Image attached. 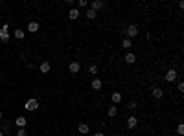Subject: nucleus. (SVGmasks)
<instances>
[{"instance_id":"f257e3e1","label":"nucleus","mask_w":184,"mask_h":136,"mask_svg":"<svg viewBox=\"0 0 184 136\" xmlns=\"http://www.w3.org/2000/svg\"><path fill=\"white\" fill-rule=\"evenodd\" d=\"M24 109H26V110H29V112L37 110V109H39V101H37L35 98H29V99H26V103H24Z\"/></svg>"},{"instance_id":"f03ea898","label":"nucleus","mask_w":184,"mask_h":136,"mask_svg":"<svg viewBox=\"0 0 184 136\" xmlns=\"http://www.w3.org/2000/svg\"><path fill=\"white\" fill-rule=\"evenodd\" d=\"M177 77H179V72H177L175 68H171V70H167V72H166V75H164V79H166L167 83H173V81H175Z\"/></svg>"},{"instance_id":"7ed1b4c3","label":"nucleus","mask_w":184,"mask_h":136,"mask_svg":"<svg viewBox=\"0 0 184 136\" xmlns=\"http://www.w3.org/2000/svg\"><path fill=\"white\" fill-rule=\"evenodd\" d=\"M0 41H2V42L9 41V26L8 24H4L2 28H0Z\"/></svg>"},{"instance_id":"20e7f679","label":"nucleus","mask_w":184,"mask_h":136,"mask_svg":"<svg viewBox=\"0 0 184 136\" xmlns=\"http://www.w3.org/2000/svg\"><path fill=\"white\" fill-rule=\"evenodd\" d=\"M125 33H127V39H133V37L138 35V28H136L134 24H129V26L125 28Z\"/></svg>"},{"instance_id":"39448f33","label":"nucleus","mask_w":184,"mask_h":136,"mask_svg":"<svg viewBox=\"0 0 184 136\" xmlns=\"http://www.w3.org/2000/svg\"><path fill=\"white\" fill-rule=\"evenodd\" d=\"M151 96L155 98V99H160V98L164 96V90H162L160 86H151Z\"/></svg>"},{"instance_id":"423d86ee","label":"nucleus","mask_w":184,"mask_h":136,"mask_svg":"<svg viewBox=\"0 0 184 136\" xmlns=\"http://www.w3.org/2000/svg\"><path fill=\"white\" fill-rule=\"evenodd\" d=\"M136 125H138V118H136V116H129V118H127V129L133 131Z\"/></svg>"},{"instance_id":"0eeeda50","label":"nucleus","mask_w":184,"mask_h":136,"mask_svg":"<svg viewBox=\"0 0 184 136\" xmlns=\"http://www.w3.org/2000/svg\"><path fill=\"white\" fill-rule=\"evenodd\" d=\"M68 70H70L72 74H78V72L81 70V65H79V61H72V63H70V66H68Z\"/></svg>"},{"instance_id":"6e6552de","label":"nucleus","mask_w":184,"mask_h":136,"mask_svg":"<svg viewBox=\"0 0 184 136\" xmlns=\"http://www.w3.org/2000/svg\"><path fill=\"white\" fill-rule=\"evenodd\" d=\"M124 61H125L127 65H133V63L136 61V55H134L133 52H127V53H125V57H124Z\"/></svg>"},{"instance_id":"1a4fd4ad","label":"nucleus","mask_w":184,"mask_h":136,"mask_svg":"<svg viewBox=\"0 0 184 136\" xmlns=\"http://www.w3.org/2000/svg\"><path fill=\"white\" fill-rule=\"evenodd\" d=\"M103 6H105V4L101 2V0H94V2H92V4H90V9H94V11L98 13V11H100V9L103 8Z\"/></svg>"},{"instance_id":"9d476101","label":"nucleus","mask_w":184,"mask_h":136,"mask_svg":"<svg viewBox=\"0 0 184 136\" xmlns=\"http://www.w3.org/2000/svg\"><path fill=\"white\" fill-rule=\"evenodd\" d=\"M26 29H28L29 33H37V32H39V22H29Z\"/></svg>"},{"instance_id":"9b49d317","label":"nucleus","mask_w":184,"mask_h":136,"mask_svg":"<svg viewBox=\"0 0 184 136\" xmlns=\"http://www.w3.org/2000/svg\"><path fill=\"white\" fill-rule=\"evenodd\" d=\"M15 125H17L19 129H24L26 127V118L24 116H19L17 119H15Z\"/></svg>"},{"instance_id":"f8f14e48","label":"nucleus","mask_w":184,"mask_h":136,"mask_svg":"<svg viewBox=\"0 0 184 136\" xmlns=\"http://www.w3.org/2000/svg\"><path fill=\"white\" fill-rule=\"evenodd\" d=\"M39 68H41V72H42V74H48V72H50V68H52V66H50V63H48V61H42V63H41V66H39Z\"/></svg>"},{"instance_id":"ddd939ff","label":"nucleus","mask_w":184,"mask_h":136,"mask_svg":"<svg viewBox=\"0 0 184 136\" xmlns=\"http://www.w3.org/2000/svg\"><path fill=\"white\" fill-rule=\"evenodd\" d=\"M85 15H87V19H90V20H94V19L98 17V13H96L94 9H90V8H88V9L85 11Z\"/></svg>"},{"instance_id":"4468645a","label":"nucleus","mask_w":184,"mask_h":136,"mask_svg":"<svg viewBox=\"0 0 184 136\" xmlns=\"http://www.w3.org/2000/svg\"><path fill=\"white\" fill-rule=\"evenodd\" d=\"M78 131H79L81 134H88V132H90V127H88L87 123H79V127H78Z\"/></svg>"},{"instance_id":"2eb2a0df","label":"nucleus","mask_w":184,"mask_h":136,"mask_svg":"<svg viewBox=\"0 0 184 136\" xmlns=\"http://www.w3.org/2000/svg\"><path fill=\"white\" fill-rule=\"evenodd\" d=\"M101 85H103V83H101V79H98V77H96V79H92V83H90V86L94 88V90H100Z\"/></svg>"},{"instance_id":"dca6fc26","label":"nucleus","mask_w":184,"mask_h":136,"mask_svg":"<svg viewBox=\"0 0 184 136\" xmlns=\"http://www.w3.org/2000/svg\"><path fill=\"white\" fill-rule=\"evenodd\" d=\"M79 17V9H70V13H68V19L70 20H75Z\"/></svg>"},{"instance_id":"f3484780","label":"nucleus","mask_w":184,"mask_h":136,"mask_svg":"<svg viewBox=\"0 0 184 136\" xmlns=\"http://www.w3.org/2000/svg\"><path fill=\"white\" fill-rule=\"evenodd\" d=\"M111 99H112V103L116 105V103H120V101H121V94H120V92H112Z\"/></svg>"},{"instance_id":"a211bd4d","label":"nucleus","mask_w":184,"mask_h":136,"mask_svg":"<svg viewBox=\"0 0 184 136\" xmlns=\"http://www.w3.org/2000/svg\"><path fill=\"white\" fill-rule=\"evenodd\" d=\"M13 35H15V39H24L26 32H24V29H15V32H13Z\"/></svg>"},{"instance_id":"6ab92c4d","label":"nucleus","mask_w":184,"mask_h":136,"mask_svg":"<svg viewBox=\"0 0 184 136\" xmlns=\"http://www.w3.org/2000/svg\"><path fill=\"white\" fill-rule=\"evenodd\" d=\"M121 46H124L125 50H131V46H133V41L125 37V39H124V42H121Z\"/></svg>"},{"instance_id":"aec40b11","label":"nucleus","mask_w":184,"mask_h":136,"mask_svg":"<svg viewBox=\"0 0 184 136\" xmlns=\"http://www.w3.org/2000/svg\"><path fill=\"white\" fill-rule=\"evenodd\" d=\"M107 114H109V118H114L116 114H118V109H116V105H112V107L107 110Z\"/></svg>"},{"instance_id":"412c9836","label":"nucleus","mask_w":184,"mask_h":136,"mask_svg":"<svg viewBox=\"0 0 184 136\" xmlns=\"http://www.w3.org/2000/svg\"><path fill=\"white\" fill-rule=\"evenodd\" d=\"M78 6L87 9V8H88V0H78Z\"/></svg>"},{"instance_id":"4be33fe9","label":"nucleus","mask_w":184,"mask_h":136,"mask_svg":"<svg viewBox=\"0 0 184 136\" xmlns=\"http://www.w3.org/2000/svg\"><path fill=\"white\" fill-rule=\"evenodd\" d=\"M177 134H180V136L184 134V125H182V123H179V127H177Z\"/></svg>"},{"instance_id":"5701e85b","label":"nucleus","mask_w":184,"mask_h":136,"mask_svg":"<svg viewBox=\"0 0 184 136\" xmlns=\"http://www.w3.org/2000/svg\"><path fill=\"white\" fill-rule=\"evenodd\" d=\"M88 72H90V74H98V66H96V65H92V66L88 68Z\"/></svg>"},{"instance_id":"b1692460","label":"nucleus","mask_w":184,"mask_h":136,"mask_svg":"<svg viewBox=\"0 0 184 136\" xmlns=\"http://www.w3.org/2000/svg\"><path fill=\"white\" fill-rule=\"evenodd\" d=\"M177 90H179V92H184V83H182V81H179V85H177Z\"/></svg>"},{"instance_id":"393cba45","label":"nucleus","mask_w":184,"mask_h":136,"mask_svg":"<svg viewBox=\"0 0 184 136\" xmlns=\"http://www.w3.org/2000/svg\"><path fill=\"white\" fill-rule=\"evenodd\" d=\"M136 107H138V105H136V101H129V109H131V110H134Z\"/></svg>"},{"instance_id":"a878e982","label":"nucleus","mask_w":184,"mask_h":136,"mask_svg":"<svg viewBox=\"0 0 184 136\" xmlns=\"http://www.w3.org/2000/svg\"><path fill=\"white\" fill-rule=\"evenodd\" d=\"M17 136H26V129H19L17 131Z\"/></svg>"},{"instance_id":"bb28decb","label":"nucleus","mask_w":184,"mask_h":136,"mask_svg":"<svg viewBox=\"0 0 184 136\" xmlns=\"http://www.w3.org/2000/svg\"><path fill=\"white\" fill-rule=\"evenodd\" d=\"M94 136H105V132H100L98 131V132H94Z\"/></svg>"},{"instance_id":"cd10ccee","label":"nucleus","mask_w":184,"mask_h":136,"mask_svg":"<svg viewBox=\"0 0 184 136\" xmlns=\"http://www.w3.org/2000/svg\"><path fill=\"white\" fill-rule=\"evenodd\" d=\"M0 136H4V132H2V131H0Z\"/></svg>"},{"instance_id":"c85d7f7f","label":"nucleus","mask_w":184,"mask_h":136,"mask_svg":"<svg viewBox=\"0 0 184 136\" xmlns=\"http://www.w3.org/2000/svg\"><path fill=\"white\" fill-rule=\"evenodd\" d=\"M0 119H2V112H0Z\"/></svg>"},{"instance_id":"c756f323","label":"nucleus","mask_w":184,"mask_h":136,"mask_svg":"<svg viewBox=\"0 0 184 136\" xmlns=\"http://www.w3.org/2000/svg\"><path fill=\"white\" fill-rule=\"evenodd\" d=\"M0 6H2V2H0Z\"/></svg>"}]
</instances>
